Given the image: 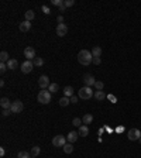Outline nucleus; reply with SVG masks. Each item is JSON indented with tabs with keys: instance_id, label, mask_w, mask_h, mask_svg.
<instances>
[{
	"instance_id": "10",
	"label": "nucleus",
	"mask_w": 141,
	"mask_h": 158,
	"mask_svg": "<svg viewBox=\"0 0 141 158\" xmlns=\"http://www.w3.org/2000/svg\"><path fill=\"white\" fill-rule=\"evenodd\" d=\"M38 85H40V88L41 89H45V88H48L49 85H51V82H49V78L47 76V75H41L40 79H38Z\"/></svg>"
},
{
	"instance_id": "2",
	"label": "nucleus",
	"mask_w": 141,
	"mask_h": 158,
	"mask_svg": "<svg viewBox=\"0 0 141 158\" xmlns=\"http://www.w3.org/2000/svg\"><path fill=\"white\" fill-rule=\"evenodd\" d=\"M51 99H52V93L49 90H45V89H41L38 96H37V100L42 105H48L51 102Z\"/></svg>"
},
{
	"instance_id": "28",
	"label": "nucleus",
	"mask_w": 141,
	"mask_h": 158,
	"mask_svg": "<svg viewBox=\"0 0 141 158\" xmlns=\"http://www.w3.org/2000/svg\"><path fill=\"white\" fill-rule=\"evenodd\" d=\"M95 88H96V90H103V88H105V83H103L102 80H96V83H95Z\"/></svg>"
},
{
	"instance_id": "27",
	"label": "nucleus",
	"mask_w": 141,
	"mask_h": 158,
	"mask_svg": "<svg viewBox=\"0 0 141 158\" xmlns=\"http://www.w3.org/2000/svg\"><path fill=\"white\" fill-rule=\"evenodd\" d=\"M40 151H41V148H40L38 145H34V147L31 148V157H37V155L40 154Z\"/></svg>"
},
{
	"instance_id": "36",
	"label": "nucleus",
	"mask_w": 141,
	"mask_h": 158,
	"mask_svg": "<svg viewBox=\"0 0 141 158\" xmlns=\"http://www.w3.org/2000/svg\"><path fill=\"white\" fill-rule=\"evenodd\" d=\"M70 99V103H75V105H76V103H78V97H76V96H75V95H73V96H72V97H69Z\"/></svg>"
},
{
	"instance_id": "3",
	"label": "nucleus",
	"mask_w": 141,
	"mask_h": 158,
	"mask_svg": "<svg viewBox=\"0 0 141 158\" xmlns=\"http://www.w3.org/2000/svg\"><path fill=\"white\" fill-rule=\"evenodd\" d=\"M93 95H95V92H93L92 88H89V86H83V88H80L79 92H78V96H79L80 99H85V100L90 99Z\"/></svg>"
},
{
	"instance_id": "4",
	"label": "nucleus",
	"mask_w": 141,
	"mask_h": 158,
	"mask_svg": "<svg viewBox=\"0 0 141 158\" xmlns=\"http://www.w3.org/2000/svg\"><path fill=\"white\" fill-rule=\"evenodd\" d=\"M127 137H128V140H131V141H138L141 138V131L138 128H131V130H128Z\"/></svg>"
},
{
	"instance_id": "35",
	"label": "nucleus",
	"mask_w": 141,
	"mask_h": 158,
	"mask_svg": "<svg viewBox=\"0 0 141 158\" xmlns=\"http://www.w3.org/2000/svg\"><path fill=\"white\" fill-rule=\"evenodd\" d=\"M100 62H102L100 57H93V62H92V64H95V65H100Z\"/></svg>"
},
{
	"instance_id": "34",
	"label": "nucleus",
	"mask_w": 141,
	"mask_h": 158,
	"mask_svg": "<svg viewBox=\"0 0 141 158\" xmlns=\"http://www.w3.org/2000/svg\"><path fill=\"white\" fill-rule=\"evenodd\" d=\"M41 10H42V13H44V14H49V13H51V10H49V7H48V6H42V7H41Z\"/></svg>"
},
{
	"instance_id": "11",
	"label": "nucleus",
	"mask_w": 141,
	"mask_h": 158,
	"mask_svg": "<svg viewBox=\"0 0 141 158\" xmlns=\"http://www.w3.org/2000/svg\"><path fill=\"white\" fill-rule=\"evenodd\" d=\"M83 83H85V86H95V83H96V79L93 78V75H89V74H86L85 76H83Z\"/></svg>"
},
{
	"instance_id": "15",
	"label": "nucleus",
	"mask_w": 141,
	"mask_h": 158,
	"mask_svg": "<svg viewBox=\"0 0 141 158\" xmlns=\"http://www.w3.org/2000/svg\"><path fill=\"white\" fill-rule=\"evenodd\" d=\"M78 136H79V133H76V131H70L69 134L67 136L68 143H75V141L78 140Z\"/></svg>"
},
{
	"instance_id": "13",
	"label": "nucleus",
	"mask_w": 141,
	"mask_h": 158,
	"mask_svg": "<svg viewBox=\"0 0 141 158\" xmlns=\"http://www.w3.org/2000/svg\"><path fill=\"white\" fill-rule=\"evenodd\" d=\"M30 28H31V21H23V23H20V31L21 33H27V31H30Z\"/></svg>"
},
{
	"instance_id": "7",
	"label": "nucleus",
	"mask_w": 141,
	"mask_h": 158,
	"mask_svg": "<svg viewBox=\"0 0 141 158\" xmlns=\"http://www.w3.org/2000/svg\"><path fill=\"white\" fill-rule=\"evenodd\" d=\"M33 69H34L33 61H24V62L21 64V72H23V74H30Z\"/></svg>"
},
{
	"instance_id": "22",
	"label": "nucleus",
	"mask_w": 141,
	"mask_h": 158,
	"mask_svg": "<svg viewBox=\"0 0 141 158\" xmlns=\"http://www.w3.org/2000/svg\"><path fill=\"white\" fill-rule=\"evenodd\" d=\"M62 148H64V153H65V154H72V151H73V145H72V143H67Z\"/></svg>"
},
{
	"instance_id": "38",
	"label": "nucleus",
	"mask_w": 141,
	"mask_h": 158,
	"mask_svg": "<svg viewBox=\"0 0 141 158\" xmlns=\"http://www.w3.org/2000/svg\"><path fill=\"white\" fill-rule=\"evenodd\" d=\"M10 113H11V110H3V113H1V115H3V116H9Z\"/></svg>"
},
{
	"instance_id": "6",
	"label": "nucleus",
	"mask_w": 141,
	"mask_h": 158,
	"mask_svg": "<svg viewBox=\"0 0 141 158\" xmlns=\"http://www.w3.org/2000/svg\"><path fill=\"white\" fill-rule=\"evenodd\" d=\"M55 33H57V36H58V37H65V36L68 34V27H67V24H65V23L58 24V26H57Z\"/></svg>"
},
{
	"instance_id": "30",
	"label": "nucleus",
	"mask_w": 141,
	"mask_h": 158,
	"mask_svg": "<svg viewBox=\"0 0 141 158\" xmlns=\"http://www.w3.org/2000/svg\"><path fill=\"white\" fill-rule=\"evenodd\" d=\"M72 124H73V126H76V127H80V126H82V120H80V118H78V117H75L73 120H72Z\"/></svg>"
},
{
	"instance_id": "17",
	"label": "nucleus",
	"mask_w": 141,
	"mask_h": 158,
	"mask_svg": "<svg viewBox=\"0 0 141 158\" xmlns=\"http://www.w3.org/2000/svg\"><path fill=\"white\" fill-rule=\"evenodd\" d=\"M73 95H75L73 88H72V86H65V89H64V96H67V97H72Z\"/></svg>"
},
{
	"instance_id": "39",
	"label": "nucleus",
	"mask_w": 141,
	"mask_h": 158,
	"mask_svg": "<svg viewBox=\"0 0 141 158\" xmlns=\"http://www.w3.org/2000/svg\"><path fill=\"white\" fill-rule=\"evenodd\" d=\"M58 9H59V11L62 13V11H65V9H67V7H65V4H62V6H59Z\"/></svg>"
},
{
	"instance_id": "29",
	"label": "nucleus",
	"mask_w": 141,
	"mask_h": 158,
	"mask_svg": "<svg viewBox=\"0 0 141 158\" xmlns=\"http://www.w3.org/2000/svg\"><path fill=\"white\" fill-rule=\"evenodd\" d=\"M17 158H31V155H30V153H27V151H20Z\"/></svg>"
},
{
	"instance_id": "9",
	"label": "nucleus",
	"mask_w": 141,
	"mask_h": 158,
	"mask_svg": "<svg viewBox=\"0 0 141 158\" xmlns=\"http://www.w3.org/2000/svg\"><path fill=\"white\" fill-rule=\"evenodd\" d=\"M24 57L27 58V61H34L35 58V49L33 47H27L26 49H24Z\"/></svg>"
},
{
	"instance_id": "33",
	"label": "nucleus",
	"mask_w": 141,
	"mask_h": 158,
	"mask_svg": "<svg viewBox=\"0 0 141 158\" xmlns=\"http://www.w3.org/2000/svg\"><path fill=\"white\" fill-rule=\"evenodd\" d=\"M6 71H7V64L1 62V64H0V72H1V74H4Z\"/></svg>"
},
{
	"instance_id": "14",
	"label": "nucleus",
	"mask_w": 141,
	"mask_h": 158,
	"mask_svg": "<svg viewBox=\"0 0 141 158\" xmlns=\"http://www.w3.org/2000/svg\"><path fill=\"white\" fill-rule=\"evenodd\" d=\"M88 134H89L88 126H86V124H82V126L79 127V136H80V137H88Z\"/></svg>"
},
{
	"instance_id": "40",
	"label": "nucleus",
	"mask_w": 141,
	"mask_h": 158,
	"mask_svg": "<svg viewBox=\"0 0 141 158\" xmlns=\"http://www.w3.org/2000/svg\"><path fill=\"white\" fill-rule=\"evenodd\" d=\"M4 154H6V151H4V148H0V155H1V157H3V155H4Z\"/></svg>"
},
{
	"instance_id": "8",
	"label": "nucleus",
	"mask_w": 141,
	"mask_h": 158,
	"mask_svg": "<svg viewBox=\"0 0 141 158\" xmlns=\"http://www.w3.org/2000/svg\"><path fill=\"white\" fill-rule=\"evenodd\" d=\"M67 140H65V137L64 136H55L54 138H52V144H54V147H64L67 143H65Z\"/></svg>"
},
{
	"instance_id": "37",
	"label": "nucleus",
	"mask_w": 141,
	"mask_h": 158,
	"mask_svg": "<svg viewBox=\"0 0 141 158\" xmlns=\"http://www.w3.org/2000/svg\"><path fill=\"white\" fill-rule=\"evenodd\" d=\"M57 21H58L59 24H62V23H64V18H62V16H58V17H57Z\"/></svg>"
},
{
	"instance_id": "26",
	"label": "nucleus",
	"mask_w": 141,
	"mask_h": 158,
	"mask_svg": "<svg viewBox=\"0 0 141 158\" xmlns=\"http://www.w3.org/2000/svg\"><path fill=\"white\" fill-rule=\"evenodd\" d=\"M33 64H34V66H42V65H44V59L40 58V57H37L34 61H33Z\"/></svg>"
},
{
	"instance_id": "32",
	"label": "nucleus",
	"mask_w": 141,
	"mask_h": 158,
	"mask_svg": "<svg viewBox=\"0 0 141 158\" xmlns=\"http://www.w3.org/2000/svg\"><path fill=\"white\" fill-rule=\"evenodd\" d=\"M51 3H52L54 6H58V7H59V6L64 4V0H51Z\"/></svg>"
},
{
	"instance_id": "12",
	"label": "nucleus",
	"mask_w": 141,
	"mask_h": 158,
	"mask_svg": "<svg viewBox=\"0 0 141 158\" xmlns=\"http://www.w3.org/2000/svg\"><path fill=\"white\" fill-rule=\"evenodd\" d=\"M11 103H13V102H10L9 97H1V99H0V106L3 107V110H10Z\"/></svg>"
},
{
	"instance_id": "31",
	"label": "nucleus",
	"mask_w": 141,
	"mask_h": 158,
	"mask_svg": "<svg viewBox=\"0 0 141 158\" xmlns=\"http://www.w3.org/2000/svg\"><path fill=\"white\" fill-rule=\"evenodd\" d=\"M64 4H65V7H72L75 4V0H64Z\"/></svg>"
},
{
	"instance_id": "23",
	"label": "nucleus",
	"mask_w": 141,
	"mask_h": 158,
	"mask_svg": "<svg viewBox=\"0 0 141 158\" xmlns=\"http://www.w3.org/2000/svg\"><path fill=\"white\" fill-rule=\"evenodd\" d=\"M69 103H70V99H69V97H67V96H64V97H61V99H59V106H62V107L68 106Z\"/></svg>"
},
{
	"instance_id": "20",
	"label": "nucleus",
	"mask_w": 141,
	"mask_h": 158,
	"mask_svg": "<svg viewBox=\"0 0 141 158\" xmlns=\"http://www.w3.org/2000/svg\"><path fill=\"white\" fill-rule=\"evenodd\" d=\"M24 16H26V21H33L34 17H35V13L33 11V10H27Z\"/></svg>"
},
{
	"instance_id": "5",
	"label": "nucleus",
	"mask_w": 141,
	"mask_h": 158,
	"mask_svg": "<svg viewBox=\"0 0 141 158\" xmlns=\"http://www.w3.org/2000/svg\"><path fill=\"white\" fill-rule=\"evenodd\" d=\"M23 109H24V105H23L21 100H14V102L11 103V107H10L11 113H21Z\"/></svg>"
},
{
	"instance_id": "19",
	"label": "nucleus",
	"mask_w": 141,
	"mask_h": 158,
	"mask_svg": "<svg viewBox=\"0 0 141 158\" xmlns=\"http://www.w3.org/2000/svg\"><path fill=\"white\" fill-rule=\"evenodd\" d=\"M90 52H92V55H93V57H100V55H102V48H100L99 45H95V47L92 48V51H90Z\"/></svg>"
},
{
	"instance_id": "21",
	"label": "nucleus",
	"mask_w": 141,
	"mask_h": 158,
	"mask_svg": "<svg viewBox=\"0 0 141 158\" xmlns=\"http://www.w3.org/2000/svg\"><path fill=\"white\" fill-rule=\"evenodd\" d=\"M93 96H95L98 100H105V99H106V93L103 92V90H96Z\"/></svg>"
},
{
	"instance_id": "18",
	"label": "nucleus",
	"mask_w": 141,
	"mask_h": 158,
	"mask_svg": "<svg viewBox=\"0 0 141 158\" xmlns=\"http://www.w3.org/2000/svg\"><path fill=\"white\" fill-rule=\"evenodd\" d=\"M82 121H83V124H90L92 121H93V115H90V113H86L85 116H83V118H82Z\"/></svg>"
},
{
	"instance_id": "16",
	"label": "nucleus",
	"mask_w": 141,
	"mask_h": 158,
	"mask_svg": "<svg viewBox=\"0 0 141 158\" xmlns=\"http://www.w3.org/2000/svg\"><path fill=\"white\" fill-rule=\"evenodd\" d=\"M17 66H18V62H17V59H14V58H10V59H9V62H7V68L13 71V69H16Z\"/></svg>"
},
{
	"instance_id": "24",
	"label": "nucleus",
	"mask_w": 141,
	"mask_h": 158,
	"mask_svg": "<svg viewBox=\"0 0 141 158\" xmlns=\"http://www.w3.org/2000/svg\"><path fill=\"white\" fill-rule=\"evenodd\" d=\"M9 59H10V58H9V54H7L6 51H1V52H0V61L4 62V64H7Z\"/></svg>"
},
{
	"instance_id": "25",
	"label": "nucleus",
	"mask_w": 141,
	"mask_h": 158,
	"mask_svg": "<svg viewBox=\"0 0 141 158\" xmlns=\"http://www.w3.org/2000/svg\"><path fill=\"white\" fill-rule=\"evenodd\" d=\"M58 89H59V85H58V83H51V85L48 86V90H49L51 93H55V92H58Z\"/></svg>"
},
{
	"instance_id": "1",
	"label": "nucleus",
	"mask_w": 141,
	"mask_h": 158,
	"mask_svg": "<svg viewBox=\"0 0 141 158\" xmlns=\"http://www.w3.org/2000/svg\"><path fill=\"white\" fill-rule=\"evenodd\" d=\"M78 62H79L80 65H83V66L90 65V64L93 62V55H92V52L88 51V49L79 51V54H78Z\"/></svg>"
}]
</instances>
